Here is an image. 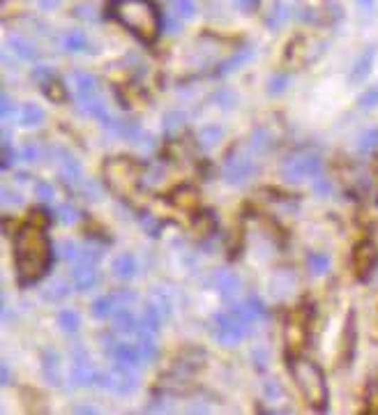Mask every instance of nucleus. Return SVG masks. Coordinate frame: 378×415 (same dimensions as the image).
I'll list each match as a JSON object with an SVG mask.
<instances>
[{
  "mask_svg": "<svg viewBox=\"0 0 378 415\" xmlns=\"http://www.w3.org/2000/svg\"><path fill=\"white\" fill-rule=\"evenodd\" d=\"M14 254H16V272L18 284L31 286L40 281L51 268L53 247L49 235L44 233V226L28 222L14 235Z\"/></svg>",
  "mask_w": 378,
  "mask_h": 415,
  "instance_id": "nucleus-1",
  "label": "nucleus"
},
{
  "mask_svg": "<svg viewBox=\"0 0 378 415\" xmlns=\"http://www.w3.org/2000/svg\"><path fill=\"white\" fill-rule=\"evenodd\" d=\"M109 9H111V16L122 28H127L139 42L144 44L157 42L164 21L153 0H113Z\"/></svg>",
  "mask_w": 378,
  "mask_h": 415,
  "instance_id": "nucleus-2",
  "label": "nucleus"
},
{
  "mask_svg": "<svg viewBox=\"0 0 378 415\" xmlns=\"http://www.w3.org/2000/svg\"><path fill=\"white\" fill-rule=\"evenodd\" d=\"M104 180L120 199H131L144 180V166L129 157H111L104 164Z\"/></svg>",
  "mask_w": 378,
  "mask_h": 415,
  "instance_id": "nucleus-3",
  "label": "nucleus"
},
{
  "mask_svg": "<svg viewBox=\"0 0 378 415\" xmlns=\"http://www.w3.org/2000/svg\"><path fill=\"white\" fill-rule=\"evenodd\" d=\"M293 376H296L298 388L309 406L316 411H325L328 409V383H325L323 370H320L316 362L300 357V360L293 362Z\"/></svg>",
  "mask_w": 378,
  "mask_h": 415,
  "instance_id": "nucleus-4",
  "label": "nucleus"
},
{
  "mask_svg": "<svg viewBox=\"0 0 378 415\" xmlns=\"http://www.w3.org/2000/svg\"><path fill=\"white\" fill-rule=\"evenodd\" d=\"M323 176V159L311 150H300L293 153L281 162V178L288 183H302V180H316Z\"/></svg>",
  "mask_w": 378,
  "mask_h": 415,
  "instance_id": "nucleus-5",
  "label": "nucleus"
},
{
  "mask_svg": "<svg viewBox=\"0 0 378 415\" xmlns=\"http://www.w3.org/2000/svg\"><path fill=\"white\" fill-rule=\"evenodd\" d=\"M249 320H244L238 311H222L212 318V333L217 342L224 346H235L249 335Z\"/></svg>",
  "mask_w": 378,
  "mask_h": 415,
  "instance_id": "nucleus-6",
  "label": "nucleus"
},
{
  "mask_svg": "<svg viewBox=\"0 0 378 415\" xmlns=\"http://www.w3.org/2000/svg\"><path fill=\"white\" fill-rule=\"evenodd\" d=\"M254 176H256V162L247 150H242V146L233 148L224 164V180L229 185H247Z\"/></svg>",
  "mask_w": 378,
  "mask_h": 415,
  "instance_id": "nucleus-7",
  "label": "nucleus"
},
{
  "mask_svg": "<svg viewBox=\"0 0 378 415\" xmlns=\"http://www.w3.org/2000/svg\"><path fill=\"white\" fill-rule=\"evenodd\" d=\"M378 266V247L372 240H362L355 244L353 257H351V268L357 279H367Z\"/></svg>",
  "mask_w": 378,
  "mask_h": 415,
  "instance_id": "nucleus-8",
  "label": "nucleus"
},
{
  "mask_svg": "<svg viewBox=\"0 0 378 415\" xmlns=\"http://www.w3.org/2000/svg\"><path fill=\"white\" fill-rule=\"evenodd\" d=\"M107 353L111 355L113 365L118 367H129V370H139L144 367V353H141L139 342L136 344H122V342H113L107 346Z\"/></svg>",
  "mask_w": 378,
  "mask_h": 415,
  "instance_id": "nucleus-9",
  "label": "nucleus"
},
{
  "mask_svg": "<svg viewBox=\"0 0 378 415\" xmlns=\"http://www.w3.org/2000/svg\"><path fill=\"white\" fill-rule=\"evenodd\" d=\"M72 374H74V381L77 385H83V388H88V385H97L99 381V372L94 370L92 362H90V355L86 348H74V367H72Z\"/></svg>",
  "mask_w": 378,
  "mask_h": 415,
  "instance_id": "nucleus-10",
  "label": "nucleus"
},
{
  "mask_svg": "<svg viewBox=\"0 0 378 415\" xmlns=\"http://www.w3.org/2000/svg\"><path fill=\"white\" fill-rule=\"evenodd\" d=\"M305 342H307V318H305V311H298L286 323V344L293 351H300Z\"/></svg>",
  "mask_w": 378,
  "mask_h": 415,
  "instance_id": "nucleus-11",
  "label": "nucleus"
},
{
  "mask_svg": "<svg viewBox=\"0 0 378 415\" xmlns=\"http://www.w3.org/2000/svg\"><path fill=\"white\" fill-rule=\"evenodd\" d=\"M355 337H357V330H355V314L351 311L346 318V325H344V333L342 339H339V362L344 367L353 360L355 355Z\"/></svg>",
  "mask_w": 378,
  "mask_h": 415,
  "instance_id": "nucleus-12",
  "label": "nucleus"
},
{
  "mask_svg": "<svg viewBox=\"0 0 378 415\" xmlns=\"http://www.w3.org/2000/svg\"><path fill=\"white\" fill-rule=\"evenodd\" d=\"M210 284L229 300L238 298L242 293V284H240L238 275H233V272H229V270H217L212 275V279H210Z\"/></svg>",
  "mask_w": 378,
  "mask_h": 415,
  "instance_id": "nucleus-13",
  "label": "nucleus"
},
{
  "mask_svg": "<svg viewBox=\"0 0 378 415\" xmlns=\"http://www.w3.org/2000/svg\"><path fill=\"white\" fill-rule=\"evenodd\" d=\"M72 81H74V88H77V97L81 104H86L94 97H99V83L97 79L92 77L88 72H74L72 74Z\"/></svg>",
  "mask_w": 378,
  "mask_h": 415,
  "instance_id": "nucleus-14",
  "label": "nucleus"
},
{
  "mask_svg": "<svg viewBox=\"0 0 378 415\" xmlns=\"http://www.w3.org/2000/svg\"><path fill=\"white\" fill-rule=\"evenodd\" d=\"M55 159H58V166H60V173H63L65 180H70V183H83L81 166L77 162V157H74L70 150L58 148V150H55Z\"/></svg>",
  "mask_w": 378,
  "mask_h": 415,
  "instance_id": "nucleus-15",
  "label": "nucleus"
},
{
  "mask_svg": "<svg viewBox=\"0 0 378 415\" xmlns=\"http://www.w3.org/2000/svg\"><path fill=\"white\" fill-rule=\"evenodd\" d=\"M72 279L77 291H90L99 281V272L94 268V263H77L72 270Z\"/></svg>",
  "mask_w": 378,
  "mask_h": 415,
  "instance_id": "nucleus-16",
  "label": "nucleus"
},
{
  "mask_svg": "<svg viewBox=\"0 0 378 415\" xmlns=\"http://www.w3.org/2000/svg\"><path fill=\"white\" fill-rule=\"evenodd\" d=\"M233 311H238V314L244 320L254 323V320H259V318L266 316V305H263L256 296H247V298L242 300V303H238V305L233 307Z\"/></svg>",
  "mask_w": 378,
  "mask_h": 415,
  "instance_id": "nucleus-17",
  "label": "nucleus"
},
{
  "mask_svg": "<svg viewBox=\"0 0 378 415\" xmlns=\"http://www.w3.org/2000/svg\"><path fill=\"white\" fill-rule=\"evenodd\" d=\"M374 60H376V49L369 46V49H364L362 55L353 63V70H351V81L353 83H362L367 77H369V72L374 68Z\"/></svg>",
  "mask_w": 378,
  "mask_h": 415,
  "instance_id": "nucleus-18",
  "label": "nucleus"
},
{
  "mask_svg": "<svg viewBox=\"0 0 378 415\" xmlns=\"http://www.w3.org/2000/svg\"><path fill=\"white\" fill-rule=\"evenodd\" d=\"M291 18V7L286 0H272V5L268 9L266 14V23L268 28H272V31H279V28L286 23Z\"/></svg>",
  "mask_w": 378,
  "mask_h": 415,
  "instance_id": "nucleus-19",
  "label": "nucleus"
},
{
  "mask_svg": "<svg viewBox=\"0 0 378 415\" xmlns=\"http://www.w3.org/2000/svg\"><path fill=\"white\" fill-rule=\"evenodd\" d=\"M111 270H113V275L120 277V279H131L136 275V261L129 252L118 254V257L113 259V263H111Z\"/></svg>",
  "mask_w": 378,
  "mask_h": 415,
  "instance_id": "nucleus-20",
  "label": "nucleus"
},
{
  "mask_svg": "<svg viewBox=\"0 0 378 415\" xmlns=\"http://www.w3.org/2000/svg\"><path fill=\"white\" fill-rule=\"evenodd\" d=\"M7 49L12 51L18 60H35L37 58V49L35 46L28 42V40H23V37H18V35H12L7 40Z\"/></svg>",
  "mask_w": 378,
  "mask_h": 415,
  "instance_id": "nucleus-21",
  "label": "nucleus"
},
{
  "mask_svg": "<svg viewBox=\"0 0 378 415\" xmlns=\"http://www.w3.org/2000/svg\"><path fill=\"white\" fill-rule=\"evenodd\" d=\"M63 46H65V51H70V53H88V49H90V40H88V35H86V33H81V31H70L68 35L63 37Z\"/></svg>",
  "mask_w": 378,
  "mask_h": 415,
  "instance_id": "nucleus-22",
  "label": "nucleus"
},
{
  "mask_svg": "<svg viewBox=\"0 0 378 415\" xmlns=\"http://www.w3.org/2000/svg\"><path fill=\"white\" fill-rule=\"evenodd\" d=\"M118 309H120V305H118L116 293H109V296L97 298V300L92 303V316H94V318H109V316L116 314Z\"/></svg>",
  "mask_w": 378,
  "mask_h": 415,
  "instance_id": "nucleus-23",
  "label": "nucleus"
},
{
  "mask_svg": "<svg viewBox=\"0 0 378 415\" xmlns=\"http://www.w3.org/2000/svg\"><path fill=\"white\" fill-rule=\"evenodd\" d=\"M42 372L46 376V381H51L53 385L60 383V357L53 351L42 353Z\"/></svg>",
  "mask_w": 378,
  "mask_h": 415,
  "instance_id": "nucleus-24",
  "label": "nucleus"
},
{
  "mask_svg": "<svg viewBox=\"0 0 378 415\" xmlns=\"http://www.w3.org/2000/svg\"><path fill=\"white\" fill-rule=\"evenodd\" d=\"M272 146H275V141H272L270 131L268 129H254V134L249 136V150L256 155H268Z\"/></svg>",
  "mask_w": 378,
  "mask_h": 415,
  "instance_id": "nucleus-25",
  "label": "nucleus"
},
{
  "mask_svg": "<svg viewBox=\"0 0 378 415\" xmlns=\"http://www.w3.org/2000/svg\"><path fill=\"white\" fill-rule=\"evenodd\" d=\"M330 266H333V259L323 252H311L307 257V270H309V275H314V277H320V275H325V272H330Z\"/></svg>",
  "mask_w": 378,
  "mask_h": 415,
  "instance_id": "nucleus-26",
  "label": "nucleus"
},
{
  "mask_svg": "<svg viewBox=\"0 0 378 415\" xmlns=\"http://www.w3.org/2000/svg\"><path fill=\"white\" fill-rule=\"evenodd\" d=\"M42 120H44V111L33 102L23 104L21 111H18V122H21L23 127H35V125H40Z\"/></svg>",
  "mask_w": 378,
  "mask_h": 415,
  "instance_id": "nucleus-27",
  "label": "nucleus"
},
{
  "mask_svg": "<svg viewBox=\"0 0 378 415\" xmlns=\"http://www.w3.org/2000/svg\"><path fill=\"white\" fill-rule=\"evenodd\" d=\"M42 90H44V95L49 97L51 102H65V99H68V90L63 88V83H60L58 77H55V74H51L49 79L42 81Z\"/></svg>",
  "mask_w": 378,
  "mask_h": 415,
  "instance_id": "nucleus-28",
  "label": "nucleus"
},
{
  "mask_svg": "<svg viewBox=\"0 0 378 415\" xmlns=\"http://www.w3.org/2000/svg\"><path fill=\"white\" fill-rule=\"evenodd\" d=\"M224 139V129L220 125H205L198 129V144L203 148H215L217 144H222Z\"/></svg>",
  "mask_w": 378,
  "mask_h": 415,
  "instance_id": "nucleus-29",
  "label": "nucleus"
},
{
  "mask_svg": "<svg viewBox=\"0 0 378 415\" xmlns=\"http://www.w3.org/2000/svg\"><path fill=\"white\" fill-rule=\"evenodd\" d=\"M293 286H296V279H293L291 272H277V275L272 277V281H270L272 293L279 296V298L288 296L291 291H293Z\"/></svg>",
  "mask_w": 378,
  "mask_h": 415,
  "instance_id": "nucleus-30",
  "label": "nucleus"
},
{
  "mask_svg": "<svg viewBox=\"0 0 378 415\" xmlns=\"http://www.w3.org/2000/svg\"><path fill=\"white\" fill-rule=\"evenodd\" d=\"M252 55H254V46H247V49L238 51L235 55H231L229 60H224V63L220 65V74H231L233 70H238L240 65H244L247 60H252Z\"/></svg>",
  "mask_w": 378,
  "mask_h": 415,
  "instance_id": "nucleus-31",
  "label": "nucleus"
},
{
  "mask_svg": "<svg viewBox=\"0 0 378 415\" xmlns=\"http://www.w3.org/2000/svg\"><path fill=\"white\" fill-rule=\"evenodd\" d=\"M58 325L63 328V333H77L79 330V314L77 311H72V309H63L60 314H58Z\"/></svg>",
  "mask_w": 378,
  "mask_h": 415,
  "instance_id": "nucleus-32",
  "label": "nucleus"
},
{
  "mask_svg": "<svg viewBox=\"0 0 378 415\" xmlns=\"http://www.w3.org/2000/svg\"><path fill=\"white\" fill-rule=\"evenodd\" d=\"M378 148V127L369 129V131H364V134L360 136V141H357V150L360 153H374V150Z\"/></svg>",
  "mask_w": 378,
  "mask_h": 415,
  "instance_id": "nucleus-33",
  "label": "nucleus"
},
{
  "mask_svg": "<svg viewBox=\"0 0 378 415\" xmlns=\"http://www.w3.org/2000/svg\"><path fill=\"white\" fill-rule=\"evenodd\" d=\"M171 5H173V12L180 16L183 21L196 16V3L194 0H171Z\"/></svg>",
  "mask_w": 378,
  "mask_h": 415,
  "instance_id": "nucleus-34",
  "label": "nucleus"
},
{
  "mask_svg": "<svg viewBox=\"0 0 378 415\" xmlns=\"http://www.w3.org/2000/svg\"><path fill=\"white\" fill-rule=\"evenodd\" d=\"M68 296H70V286L65 281H55V284H51L44 291V300H49V303H58V300H65Z\"/></svg>",
  "mask_w": 378,
  "mask_h": 415,
  "instance_id": "nucleus-35",
  "label": "nucleus"
},
{
  "mask_svg": "<svg viewBox=\"0 0 378 415\" xmlns=\"http://www.w3.org/2000/svg\"><path fill=\"white\" fill-rule=\"evenodd\" d=\"M196 199H198L196 192L189 190V187H180V190L173 194V203L180 205V208H189V210H192V208L196 205Z\"/></svg>",
  "mask_w": 378,
  "mask_h": 415,
  "instance_id": "nucleus-36",
  "label": "nucleus"
},
{
  "mask_svg": "<svg viewBox=\"0 0 378 415\" xmlns=\"http://www.w3.org/2000/svg\"><path fill=\"white\" fill-rule=\"evenodd\" d=\"M357 109L360 111H369V109H378V86L364 90L360 97H357Z\"/></svg>",
  "mask_w": 378,
  "mask_h": 415,
  "instance_id": "nucleus-37",
  "label": "nucleus"
},
{
  "mask_svg": "<svg viewBox=\"0 0 378 415\" xmlns=\"http://www.w3.org/2000/svg\"><path fill=\"white\" fill-rule=\"evenodd\" d=\"M286 86H288V74H272L270 77V81H268V92L270 95H279V92H284L286 90Z\"/></svg>",
  "mask_w": 378,
  "mask_h": 415,
  "instance_id": "nucleus-38",
  "label": "nucleus"
},
{
  "mask_svg": "<svg viewBox=\"0 0 378 415\" xmlns=\"http://www.w3.org/2000/svg\"><path fill=\"white\" fill-rule=\"evenodd\" d=\"M185 113L183 111H168L166 116H164V127L166 131H176V129H180L185 125Z\"/></svg>",
  "mask_w": 378,
  "mask_h": 415,
  "instance_id": "nucleus-39",
  "label": "nucleus"
},
{
  "mask_svg": "<svg viewBox=\"0 0 378 415\" xmlns=\"http://www.w3.org/2000/svg\"><path fill=\"white\" fill-rule=\"evenodd\" d=\"M35 194L40 196L42 201H46V203L55 199V190H53L49 183H44V180H40V183L35 185Z\"/></svg>",
  "mask_w": 378,
  "mask_h": 415,
  "instance_id": "nucleus-40",
  "label": "nucleus"
},
{
  "mask_svg": "<svg viewBox=\"0 0 378 415\" xmlns=\"http://www.w3.org/2000/svg\"><path fill=\"white\" fill-rule=\"evenodd\" d=\"M215 102L220 104L222 109H233L235 107V95H233L231 90H220L215 95Z\"/></svg>",
  "mask_w": 378,
  "mask_h": 415,
  "instance_id": "nucleus-41",
  "label": "nucleus"
},
{
  "mask_svg": "<svg viewBox=\"0 0 378 415\" xmlns=\"http://www.w3.org/2000/svg\"><path fill=\"white\" fill-rule=\"evenodd\" d=\"M21 157L26 159V162H37V159L42 157V148H40V144H28V146L21 150Z\"/></svg>",
  "mask_w": 378,
  "mask_h": 415,
  "instance_id": "nucleus-42",
  "label": "nucleus"
},
{
  "mask_svg": "<svg viewBox=\"0 0 378 415\" xmlns=\"http://www.w3.org/2000/svg\"><path fill=\"white\" fill-rule=\"evenodd\" d=\"M263 390H266V397L272 399V401H277L279 397H284V390H281V385L277 381H268L266 385H263Z\"/></svg>",
  "mask_w": 378,
  "mask_h": 415,
  "instance_id": "nucleus-43",
  "label": "nucleus"
},
{
  "mask_svg": "<svg viewBox=\"0 0 378 415\" xmlns=\"http://www.w3.org/2000/svg\"><path fill=\"white\" fill-rule=\"evenodd\" d=\"M314 192L318 196H330V194H333V183L325 180V178L320 176V178H316V180H314Z\"/></svg>",
  "mask_w": 378,
  "mask_h": 415,
  "instance_id": "nucleus-44",
  "label": "nucleus"
},
{
  "mask_svg": "<svg viewBox=\"0 0 378 415\" xmlns=\"http://www.w3.org/2000/svg\"><path fill=\"white\" fill-rule=\"evenodd\" d=\"M268 362H270V353L266 348H256L254 351V365H256V370H266Z\"/></svg>",
  "mask_w": 378,
  "mask_h": 415,
  "instance_id": "nucleus-45",
  "label": "nucleus"
},
{
  "mask_svg": "<svg viewBox=\"0 0 378 415\" xmlns=\"http://www.w3.org/2000/svg\"><path fill=\"white\" fill-rule=\"evenodd\" d=\"M58 217L63 224H72L74 220H77V210H74L72 205H60L58 208Z\"/></svg>",
  "mask_w": 378,
  "mask_h": 415,
  "instance_id": "nucleus-46",
  "label": "nucleus"
},
{
  "mask_svg": "<svg viewBox=\"0 0 378 415\" xmlns=\"http://www.w3.org/2000/svg\"><path fill=\"white\" fill-rule=\"evenodd\" d=\"M21 194H16L14 190H9V187H3V203L5 205H16V203H21Z\"/></svg>",
  "mask_w": 378,
  "mask_h": 415,
  "instance_id": "nucleus-47",
  "label": "nucleus"
},
{
  "mask_svg": "<svg viewBox=\"0 0 378 415\" xmlns=\"http://www.w3.org/2000/svg\"><path fill=\"white\" fill-rule=\"evenodd\" d=\"M180 21H183V18L180 16H178L176 12L173 14H168V18H166V28H168V33H178V31H180Z\"/></svg>",
  "mask_w": 378,
  "mask_h": 415,
  "instance_id": "nucleus-48",
  "label": "nucleus"
},
{
  "mask_svg": "<svg viewBox=\"0 0 378 415\" xmlns=\"http://www.w3.org/2000/svg\"><path fill=\"white\" fill-rule=\"evenodd\" d=\"M261 0H235V5H238L242 12H254V9L259 7Z\"/></svg>",
  "mask_w": 378,
  "mask_h": 415,
  "instance_id": "nucleus-49",
  "label": "nucleus"
},
{
  "mask_svg": "<svg viewBox=\"0 0 378 415\" xmlns=\"http://www.w3.org/2000/svg\"><path fill=\"white\" fill-rule=\"evenodd\" d=\"M74 14L79 18H92V7L90 5H77L74 7Z\"/></svg>",
  "mask_w": 378,
  "mask_h": 415,
  "instance_id": "nucleus-50",
  "label": "nucleus"
},
{
  "mask_svg": "<svg viewBox=\"0 0 378 415\" xmlns=\"http://www.w3.org/2000/svg\"><path fill=\"white\" fill-rule=\"evenodd\" d=\"M0 104H3V107H0V111H3V116L7 118L9 113L14 111V107H12V99H9V95H7V92H3V102H0Z\"/></svg>",
  "mask_w": 378,
  "mask_h": 415,
  "instance_id": "nucleus-51",
  "label": "nucleus"
},
{
  "mask_svg": "<svg viewBox=\"0 0 378 415\" xmlns=\"http://www.w3.org/2000/svg\"><path fill=\"white\" fill-rule=\"evenodd\" d=\"M0 381H3V385H9V383H12V372H9V367H7V365L0 367Z\"/></svg>",
  "mask_w": 378,
  "mask_h": 415,
  "instance_id": "nucleus-52",
  "label": "nucleus"
},
{
  "mask_svg": "<svg viewBox=\"0 0 378 415\" xmlns=\"http://www.w3.org/2000/svg\"><path fill=\"white\" fill-rule=\"evenodd\" d=\"M60 5V0H37V7L40 9H55Z\"/></svg>",
  "mask_w": 378,
  "mask_h": 415,
  "instance_id": "nucleus-53",
  "label": "nucleus"
},
{
  "mask_svg": "<svg viewBox=\"0 0 378 415\" xmlns=\"http://www.w3.org/2000/svg\"><path fill=\"white\" fill-rule=\"evenodd\" d=\"M357 5H360L364 12H372V9L376 7V0H355Z\"/></svg>",
  "mask_w": 378,
  "mask_h": 415,
  "instance_id": "nucleus-54",
  "label": "nucleus"
},
{
  "mask_svg": "<svg viewBox=\"0 0 378 415\" xmlns=\"http://www.w3.org/2000/svg\"><path fill=\"white\" fill-rule=\"evenodd\" d=\"M74 413H97V409L94 406H77L74 409Z\"/></svg>",
  "mask_w": 378,
  "mask_h": 415,
  "instance_id": "nucleus-55",
  "label": "nucleus"
}]
</instances>
